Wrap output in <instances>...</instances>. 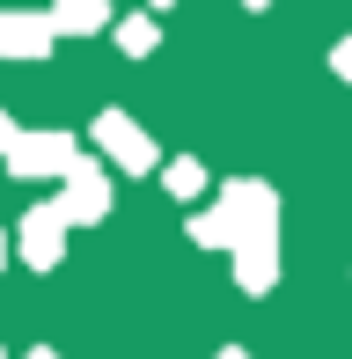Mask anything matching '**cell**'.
Instances as JSON below:
<instances>
[{"instance_id":"obj_1","label":"cell","mask_w":352,"mask_h":359,"mask_svg":"<svg viewBox=\"0 0 352 359\" xmlns=\"http://www.w3.org/2000/svg\"><path fill=\"white\" fill-rule=\"evenodd\" d=\"M243 235H279V191H271L264 176H228L220 198L205 205V213H191V242H198V250H228V242H243Z\"/></svg>"},{"instance_id":"obj_2","label":"cell","mask_w":352,"mask_h":359,"mask_svg":"<svg viewBox=\"0 0 352 359\" xmlns=\"http://www.w3.org/2000/svg\"><path fill=\"white\" fill-rule=\"evenodd\" d=\"M59 220H67V227H95V220H103L110 213V176H103V161H81V154H74L67 161V169H59Z\"/></svg>"},{"instance_id":"obj_3","label":"cell","mask_w":352,"mask_h":359,"mask_svg":"<svg viewBox=\"0 0 352 359\" xmlns=\"http://www.w3.org/2000/svg\"><path fill=\"white\" fill-rule=\"evenodd\" d=\"M74 154H81V147H74L67 133H15L8 147H0V161H8L15 184H44V176H59Z\"/></svg>"},{"instance_id":"obj_4","label":"cell","mask_w":352,"mask_h":359,"mask_svg":"<svg viewBox=\"0 0 352 359\" xmlns=\"http://www.w3.org/2000/svg\"><path fill=\"white\" fill-rule=\"evenodd\" d=\"M88 140L103 147L125 176H154V161H162V154H154V140L140 133V118H125V110H103V118L88 125Z\"/></svg>"},{"instance_id":"obj_5","label":"cell","mask_w":352,"mask_h":359,"mask_svg":"<svg viewBox=\"0 0 352 359\" xmlns=\"http://www.w3.org/2000/svg\"><path fill=\"white\" fill-rule=\"evenodd\" d=\"M8 250L22 257L29 271H59V257H67V220H59V205H29Z\"/></svg>"},{"instance_id":"obj_6","label":"cell","mask_w":352,"mask_h":359,"mask_svg":"<svg viewBox=\"0 0 352 359\" xmlns=\"http://www.w3.org/2000/svg\"><path fill=\"white\" fill-rule=\"evenodd\" d=\"M52 15H37V8H0V59H44L52 52Z\"/></svg>"},{"instance_id":"obj_7","label":"cell","mask_w":352,"mask_h":359,"mask_svg":"<svg viewBox=\"0 0 352 359\" xmlns=\"http://www.w3.org/2000/svg\"><path fill=\"white\" fill-rule=\"evenodd\" d=\"M228 257H235V286L243 293L279 286V235H243V242H228Z\"/></svg>"},{"instance_id":"obj_8","label":"cell","mask_w":352,"mask_h":359,"mask_svg":"<svg viewBox=\"0 0 352 359\" xmlns=\"http://www.w3.org/2000/svg\"><path fill=\"white\" fill-rule=\"evenodd\" d=\"M52 29L59 37H95V29H110V0H52Z\"/></svg>"},{"instance_id":"obj_9","label":"cell","mask_w":352,"mask_h":359,"mask_svg":"<svg viewBox=\"0 0 352 359\" xmlns=\"http://www.w3.org/2000/svg\"><path fill=\"white\" fill-rule=\"evenodd\" d=\"M154 44H162V22H154V15H118V52L125 59H154Z\"/></svg>"},{"instance_id":"obj_10","label":"cell","mask_w":352,"mask_h":359,"mask_svg":"<svg viewBox=\"0 0 352 359\" xmlns=\"http://www.w3.org/2000/svg\"><path fill=\"white\" fill-rule=\"evenodd\" d=\"M154 176H162V191H169V198H198V191H205V161H191V154L154 161Z\"/></svg>"},{"instance_id":"obj_11","label":"cell","mask_w":352,"mask_h":359,"mask_svg":"<svg viewBox=\"0 0 352 359\" xmlns=\"http://www.w3.org/2000/svg\"><path fill=\"white\" fill-rule=\"evenodd\" d=\"M330 74H338V81H352V37L338 44V52H330Z\"/></svg>"},{"instance_id":"obj_12","label":"cell","mask_w":352,"mask_h":359,"mask_svg":"<svg viewBox=\"0 0 352 359\" xmlns=\"http://www.w3.org/2000/svg\"><path fill=\"white\" fill-rule=\"evenodd\" d=\"M15 133H22V125H15V118H8V110H0V147H8Z\"/></svg>"},{"instance_id":"obj_13","label":"cell","mask_w":352,"mask_h":359,"mask_svg":"<svg viewBox=\"0 0 352 359\" xmlns=\"http://www.w3.org/2000/svg\"><path fill=\"white\" fill-rule=\"evenodd\" d=\"M213 359H250V352H243V345H220V352H213Z\"/></svg>"},{"instance_id":"obj_14","label":"cell","mask_w":352,"mask_h":359,"mask_svg":"<svg viewBox=\"0 0 352 359\" xmlns=\"http://www.w3.org/2000/svg\"><path fill=\"white\" fill-rule=\"evenodd\" d=\"M22 359H59V352H52V345H37V352H22Z\"/></svg>"},{"instance_id":"obj_15","label":"cell","mask_w":352,"mask_h":359,"mask_svg":"<svg viewBox=\"0 0 352 359\" xmlns=\"http://www.w3.org/2000/svg\"><path fill=\"white\" fill-rule=\"evenodd\" d=\"M162 8H184V0H154V15H162Z\"/></svg>"},{"instance_id":"obj_16","label":"cell","mask_w":352,"mask_h":359,"mask_svg":"<svg viewBox=\"0 0 352 359\" xmlns=\"http://www.w3.org/2000/svg\"><path fill=\"white\" fill-rule=\"evenodd\" d=\"M0 264H8V235H0Z\"/></svg>"},{"instance_id":"obj_17","label":"cell","mask_w":352,"mask_h":359,"mask_svg":"<svg viewBox=\"0 0 352 359\" xmlns=\"http://www.w3.org/2000/svg\"><path fill=\"white\" fill-rule=\"evenodd\" d=\"M243 8H271V0H243Z\"/></svg>"},{"instance_id":"obj_18","label":"cell","mask_w":352,"mask_h":359,"mask_svg":"<svg viewBox=\"0 0 352 359\" xmlns=\"http://www.w3.org/2000/svg\"><path fill=\"white\" fill-rule=\"evenodd\" d=\"M0 359H8V352H0Z\"/></svg>"}]
</instances>
